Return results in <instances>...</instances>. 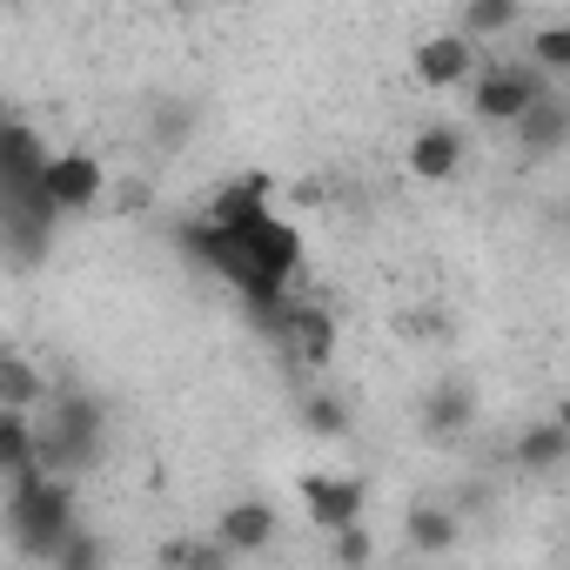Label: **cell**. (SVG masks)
<instances>
[{
	"instance_id": "obj_1",
	"label": "cell",
	"mask_w": 570,
	"mask_h": 570,
	"mask_svg": "<svg viewBox=\"0 0 570 570\" xmlns=\"http://www.w3.org/2000/svg\"><path fill=\"white\" fill-rule=\"evenodd\" d=\"M75 523H81L75 476L41 470V463H28V470H14V476H8V537H14V550H21V557L48 563V557H55V543H61Z\"/></svg>"
},
{
	"instance_id": "obj_2",
	"label": "cell",
	"mask_w": 570,
	"mask_h": 570,
	"mask_svg": "<svg viewBox=\"0 0 570 570\" xmlns=\"http://www.w3.org/2000/svg\"><path fill=\"white\" fill-rule=\"evenodd\" d=\"M35 416V463L41 470H61V476H81L95 456H101V403L95 396H55Z\"/></svg>"
},
{
	"instance_id": "obj_3",
	"label": "cell",
	"mask_w": 570,
	"mask_h": 570,
	"mask_svg": "<svg viewBox=\"0 0 570 570\" xmlns=\"http://www.w3.org/2000/svg\"><path fill=\"white\" fill-rule=\"evenodd\" d=\"M543 88H557V81H550V75H537L530 61H490V68L476 61V75L463 81L470 115H476L483 128H510V121H517V115H523Z\"/></svg>"
},
{
	"instance_id": "obj_4",
	"label": "cell",
	"mask_w": 570,
	"mask_h": 570,
	"mask_svg": "<svg viewBox=\"0 0 570 570\" xmlns=\"http://www.w3.org/2000/svg\"><path fill=\"white\" fill-rule=\"evenodd\" d=\"M35 188H41L48 208L68 222V215L101 208V195H108V168H101V155H88V148H55V155L41 161V181H35Z\"/></svg>"
},
{
	"instance_id": "obj_5",
	"label": "cell",
	"mask_w": 570,
	"mask_h": 570,
	"mask_svg": "<svg viewBox=\"0 0 570 570\" xmlns=\"http://www.w3.org/2000/svg\"><path fill=\"white\" fill-rule=\"evenodd\" d=\"M262 330L282 343V356L303 363V370H330L336 363V343H343V330H336V316L323 303H282Z\"/></svg>"
},
{
	"instance_id": "obj_6",
	"label": "cell",
	"mask_w": 570,
	"mask_h": 570,
	"mask_svg": "<svg viewBox=\"0 0 570 570\" xmlns=\"http://www.w3.org/2000/svg\"><path fill=\"white\" fill-rule=\"evenodd\" d=\"M235 242H242L255 282H275V289H289V282H296V268H303V228H296L289 215L268 208V215H255L248 228H235Z\"/></svg>"
},
{
	"instance_id": "obj_7",
	"label": "cell",
	"mask_w": 570,
	"mask_h": 570,
	"mask_svg": "<svg viewBox=\"0 0 570 570\" xmlns=\"http://www.w3.org/2000/svg\"><path fill=\"white\" fill-rule=\"evenodd\" d=\"M296 497H303V517H309L323 537L343 530V523H356V517L370 510V483L350 476V470H303V476H296Z\"/></svg>"
},
{
	"instance_id": "obj_8",
	"label": "cell",
	"mask_w": 570,
	"mask_h": 570,
	"mask_svg": "<svg viewBox=\"0 0 570 570\" xmlns=\"http://www.w3.org/2000/svg\"><path fill=\"white\" fill-rule=\"evenodd\" d=\"M470 75H476V41H470L463 28H436V35H423V41L410 48V81L430 88V95H450V88H463Z\"/></svg>"
},
{
	"instance_id": "obj_9",
	"label": "cell",
	"mask_w": 570,
	"mask_h": 570,
	"mask_svg": "<svg viewBox=\"0 0 570 570\" xmlns=\"http://www.w3.org/2000/svg\"><path fill=\"white\" fill-rule=\"evenodd\" d=\"M463 161H470V141H463L456 121H430V128H416L410 148H403V168H410V181H423V188H450V181L463 175Z\"/></svg>"
},
{
	"instance_id": "obj_10",
	"label": "cell",
	"mask_w": 570,
	"mask_h": 570,
	"mask_svg": "<svg viewBox=\"0 0 570 570\" xmlns=\"http://www.w3.org/2000/svg\"><path fill=\"white\" fill-rule=\"evenodd\" d=\"M510 135H517V155H523V161H550V155L570 141V101H563V88H543V95L510 121Z\"/></svg>"
},
{
	"instance_id": "obj_11",
	"label": "cell",
	"mask_w": 570,
	"mask_h": 570,
	"mask_svg": "<svg viewBox=\"0 0 570 570\" xmlns=\"http://www.w3.org/2000/svg\"><path fill=\"white\" fill-rule=\"evenodd\" d=\"M215 537H222L235 557H262V550H275L282 517H275V503H268V497H235V503H222Z\"/></svg>"
},
{
	"instance_id": "obj_12",
	"label": "cell",
	"mask_w": 570,
	"mask_h": 570,
	"mask_svg": "<svg viewBox=\"0 0 570 570\" xmlns=\"http://www.w3.org/2000/svg\"><path fill=\"white\" fill-rule=\"evenodd\" d=\"M470 423H476V390H470L463 376H443V383L423 396V410H416V430H423L430 443H463Z\"/></svg>"
},
{
	"instance_id": "obj_13",
	"label": "cell",
	"mask_w": 570,
	"mask_h": 570,
	"mask_svg": "<svg viewBox=\"0 0 570 570\" xmlns=\"http://www.w3.org/2000/svg\"><path fill=\"white\" fill-rule=\"evenodd\" d=\"M48 155H55V148H48V135H41L35 121L0 115V181H8V195H14V188H35Z\"/></svg>"
},
{
	"instance_id": "obj_14",
	"label": "cell",
	"mask_w": 570,
	"mask_h": 570,
	"mask_svg": "<svg viewBox=\"0 0 570 570\" xmlns=\"http://www.w3.org/2000/svg\"><path fill=\"white\" fill-rule=\"evenodd\" d=\"M510 463H517L523 476H557V470L570 463V423H563V416H537V423H523L517 443H510Z\"/></svg>"
},
{
	"instance_id": "obj_15",
	"label": "cell",
	"mask_w": 570,
	"mask_h": 570,
	"mask_svg": "<svg viewBox=\"0 0 570 570\" xmlns=\"http://www.w3.org/2000/svg\"><path fill=\"white\" fill-rule=\"evenodd\" d=\"M463 543V510L450 503H410L403 510V550L410 557H450Z\"/></svg>"
},
{
	"instance_id": "obj_16",
	"label": "cell",
	"mask_w": 570,
	"mask_h": 570,
	"mask_svg": "<svg viewBox=\"0 0 570 570\" xmlns=\"http://www.w3.org/2000/svg\"><path fill=\"white\" fill-rule=\"evenodd\" d=\"M268 208H275V181H268V175H235V181H222V188L208 195L202 215H208L215 228H248V222L268 215Z\"/></svg>"
},
{
	"instance_id": "obj_17",
	"label": "cell",
	"mask_w": 570,
	"mask_h": 570,
	"mask_svg": "<svg viewBox=\"0 0 570 570\" xmlns=\"http://www.w3.org/2000/svg\"><path fill=\"white\" fill-rule=\"evenodd\" d=\"M48 370L28 350H0V410H41L48 403Z\"/></svg>"
},
{
	"instance_id": "obj_18",
	"label": "cell",
	"mask_w": 570,
	"mask_h": 570,
	"mask_svg": "<svg viewBox=\"0 0 570 570\" xmlns=\"http://www.w3.org/2000/svg\"><path fill=\"white\" fill-rule=\"evenodd\" d=\"M155 563H168V570H228L235 550H228L222 537H168V543L155 550Z\"/></svg>"
},
{
	"instance_id": "obj_19",
	"label": "cell",
	"mask_w": 570,
	"mask_h": 570,
	"mask_svg": "<svg viewBox=\"0 0 570 570\" xmlns=\"http://www.w3.org/2000/svg\"><path fill=\"white\" fill-rule=\"evenodd\" d=\"M470 41H497V35H517L523 28V0H463V21H456Z\"/></svg>"
},
{
	"instance_id": "obj_20",
	"label": "cell",
	"mask_w": 570,
	"mask_h": 570,
	"mask_svg": "<svg viewBox=\"0 0 570 570\" xmlns=\"http://www.w3.org/2000/svg\"><path fill=\"white\" fill-rule=\"evenodd\" d=\"M530 68L550 81H570V21H537L530 28Z\"/></svg>"
},
{
	"instance_id": "obj_21",
	"label": "cell",
	"mask_w": 570,
	"mask_h": 570,
	"mask_svg": "<svg viewBox=\"0 0 570 570\" xmlns=\"http://www.w3.org/2000/svg\"><path fill=\"white\" fill-rule=\"evenodd\" d=\"M35 463V416L28 410H0V483H8L14 470Z\"/></svg>"
},
{
	"instance_id": "obj_22",
	"label": "cell",
	"mask_w": 570,
	"mask_h": 570,
	"mask_svg": "<svg viewBox=\"0 0 570 570\" xmlns=\"http://www.w3.org/2000/svg\"><path fill=\"white\" fill-rule=\"evenodd\" d=\"M350 410H343V396H330V390H316V396H303V430L309 436H323V443H336V436H350Z\"/></svg>"
},
{
	"instance_id": "obj_23",
	"label": "cell",
	"mask_w": 570,
	"mask_h": 570,
	"mask_svg": "<svg viewBox=\"0 0 570 570\" xmlns=\"http://www.w3.org/2000/svg\"><path fill=\"white\" fill-rule=\"evenodd\" d=\"M48 563H61V570H95V563H108V543H101L95 530H81V523H75V530L55 543V557H48Z\"/></svg>"
},
{
	"instance_id": "obj_24",
	"label": "cell",
	"mask_w": 570,
	"mask_h": 570,
	"mask_svg": "<svg viewBox=\"0 0 570 570\" xmlns=\"http://www.w3.org/2000/svg\"><path fill=\"white\" fill-rule=\"evenodd\" d=\"M330 557H336V563H370V557H376V537L363 530V517L343 523V530H330Z\"/></svg>"
},
{
	"instance_id": "obj_25",
	"label": "cell",
	"mask_w": 570,
	"mask_h": 570,
	"mask_svg": "<svg viewBox=\"0 0 570 570\" xmlns=\"http://www.w3.org/2000/svg\"><path fill=\"white\" fill-rule=\"evenodd\" d=\"M148 195H155V188H148L141 175H128V181H115V175H108V195H101V208H115V215H141V208H148Z\"/></svg>"
},
{
	"instance_id": "obj_26",
	"label": "cell",
	"mask_w": 570,
	"mask_h": 570,
	"mask_svg": "<svg viewBox=\"0 0 570 570\" xmlns=\"http://www.w3.org/2000/svg\"><path fill=\"white\" fill-rule=\"evenodd\" d=\"M289 202H303V208H323V202H330V181H323V175H303V181H289Z\"/></svg>"
},
{
	"instance_id": "obj_27",
	"label": "cell",
	"mask_w": 570,
	"mask_h": 570,
	"mask_svg": "<svg viewBox=\"0 0 570 570\" xmlns=\"http://www.w3.org/2000/svg\"><path fill=\"white\" fill-rule=\"evenodd\" d=\"M0 202H8V181H0Z\"/></svg>"
}]
</instances>
